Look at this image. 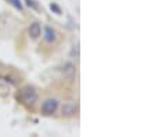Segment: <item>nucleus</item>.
<instances>
[{
  "instance_id": "obj_1",
  "label": "nucleus",
  "mask_w": 155,
  "mask_h": 137,
  "mask_svg": "<svg viewBox=\"0 0 155 137\" xmlns=\"http://www.w3.org/2000/svg\"><path fill=\"white\" fill-rule=\"evenodd\" d=\"M18 98L22 105H25V107H33L39 100V93L33 86L26 85L19 90Z\"/></svg>"
},
{
  "instance_id": "obj_4",
  "label": "nucleus",
  "mask_w": 155,
  "mask_h": 137,
  "mask_svg": "<svg viewBox=\"0 0 155 137\" xmlns=\"http://www.w3.org/2000/svg\"><path fill=\"white\" fill-rule=\"evenodd\" d=\"M60 72H61V75L64 76L65 79L72 80V79L76 76V67H75V64H72V62H65V64H62V65L60 67Z\"/></svg>"
},
{
  "instance_id": "obj_9",
  "label": "nucleus",
  "mask_w": 155,
  "mask_h": 137,
  "mask_svg": "<svg viewBox=\"0 0 155 137\" xmlns=\"http://www.w3.org/2000/svg\"><path fill=\"white\" fill-rule=\"evenodd\" d=\"M25 3H26V6L33 8V10H39V6L36 3V0H25Z\"/></svg>"
},
{
  "instance_id": "obj_5",
  "label": "nucleus",
  "mask_w": 155,
  "mask_h": 137,
  "mask_svg": "<svg viewBox=\"0 0 155 137\" xmlns=\"http://www.w3.org/2000/svg\"><path fill=\"white\" fill-rule=\"evenodd\" d=\"M79 111V107L78 104L75 103H64L61 105V115L64 118H71V116H75Z\"/></svg>"
},
{
  "instance_id": "obj_8",
  "label": "nucleus",
  "mask_w": 155,
  "mask_h": 137,
  "mask_svg": "<svg viewBox=\"0 0 155 137\" xmlns=\"http://www.w3.org/2000/svg\"><path fill=\"white\" fill-rule=\"evenodd\" d=\"M50 10H51L54 14H57V15H61V13H62L61 7L58 6L57 3H50Z\"/></svg>"
},
{
  "instance_id": "obj_6",
  "label": "nucleus",
  "mask_w": 155,
  "mask_h": 137,
  "mask_svg": "<svg viewBox=\"0 0 155 137\" xmlns=\"http://www.w3.org/2000/svg\"><path fill=\"white\" fill-rule=\"evenodd\" d=\"M28 35L32 40H38L42 36V24L35 21V22L29 24L28 26Z\"/></svg>"
},
{
  "instance_id": "obj_7",
  "label": "nucleus",
  "mask_w": 155,
  "mask_h": 137,
  "mask_svg": "<svg viewBox=\"0 0 155 137\" xmlns=\"http://www.w3.org/2000/svg\"><path fill=\"white\" fill-rule=\"evenodd\" d=\"M8 3L11 4V6H13V7H15L17 10L22 11V8H24V4H22V2H21V0H8Z\"/></svg>"
},
{
  "instance_id": "obj_3",
  "label": "nucleus",
  "mask_w": 155,
  "mask_h": 137,
  "mask_svg": "<svg viewBox=\"0 0 155 137\" xmlns=\"http://www.w3.org/2000/svg\"><path fill=\"white\" fill-rule=\"evenodd\" d=\"M43 40L48 44H54L58 40V33L57 31L50 25H45L43 26Z\"/></svg>"
},
{
  "instance_id": "obj_2",
  "label": "nucleus",
  "mask_w": 155,
  "mask_h": 137,
  "mask_svg": "<svg viewBox=\"0 0 155 137\" xmlns=\"http://www.w3.org/2000/svg\"><path fill=\"white\" fill-rule=\"evenodd\" d=\"M58 108H60V101L57 98L50 97V98H46L45 101L42 103L40 112H42L43 116H51V115H54L58 111Z\"/></svg>"
}]
</instances>
